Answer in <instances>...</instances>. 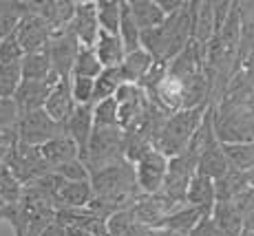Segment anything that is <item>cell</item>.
Returning a JSON list of instances; mask_svg holds the SVG:
<instances>
[{
  "label": "cell",
  "mask_w": 254,
  "mask_h": 236,
  "mask_svg": "<svg viewBox=\"0 0 254 236\" xmlns=\"http://www.w3.org/2000/svg\"><path fill=\"white\" fill-rule=\"evenodd\" d=\"M95 11H97V24H100L102 31L117 36L120 16H122V0H97Z\"/></svg>",
  "instance_id": "f546056e"
},
{
  "label": "cell",
  "mask_w": 254,
  "mask_h": 236,
  "mask_svg": "<svg viewBox=\"0 0 254 236\" xmlns=\"http://www.w3.org/2000/svg\"><path fill=\"white\" fill-rule=\"evenodd\" d=\"M93 51H95L102 68H117L126 56L120 36L106 33V31H102V29H100V33H97L95 44H93Z\"/></svg>",
  "instance_id": "ac0fdd59"
},
{
  "label": "cell",
  "mask_w": 254,
  "mask_h": 236,
  "mask_svg": "<svg viewBox=\"0 0 254 236\" xmlns=\"http://www.w3.org/2000/svg\"><path fill=\"white\" fill-rule=\"evenodd\" d=\"M93 199V190L89 181H62V185L53 194V205L69 210H86Z\"/></svg>",
  "instance_id": "5bb4252c"
},
{
  "label": "cell",
  "mask_w": 254,
  "mask_h": 236,
  "mask_svg": "<svg viewBox=\"0 0 254 236\" xmlns=\"http://www.w3.org/2000/svg\"><path fill=\"white\" fill-rule=\"evenodd\" d=\"M75 11V2L71 0H42V2H33V13L45 20L53 31L66 29Z\"/></svg>",
  "instance_id": "9a60e30c"
},
{
  "label": "cell",
  "mask_w": 254,
  "mask_h": 236,
  "mask_svg": "<svg viewBox=\"0 0 254 236\" xmlns=\"http://www.w3.org/2000/svg\"><path fill=\"white\" fill-rule=\"evenodd\" d=\"M102 73V64L97 60L95 51L91 47H80V53L75 58V64H73L71 77H86V80H95Z\"/></svg>",
  "instance_id": "4dcf8cb0"
},
{
  "label": "cell",
  "mask_w": 254,
  "mask_h": 236,
  "mask_svg": "<svg viewBox=\"0 0 254 236\" xmlns=\"http://www.w3.org/2000/svg\"><path fill=\"white\" fill-rule=\"evenodd\" d=\"M20 18L18 16H9V13H4V16H0V42L4 40L7 36H11L13 31H16V24Z\"/></svg>",
  "instance_id": "b9f144b4"
},
{
  "label": "cell",
  "mask_w": 254,
  "mask_h": 236,
  "mask_svg": "<svg viewBox=\"0 0 254 236\" xmlns=\"http://www.w3.org/2000/svg\"><path fill=\"white\" fill-rule=\"evenodd\" d=\"M64 132L73 139V144L80 150V159L84 157L93 132V104H75L73 113L64 124Z\"/></svg>",
  "instance_id": "7c38bea8"
},
{
  "label": "cell",
  "mask_w": 254,
  "mask_h": 236,
  "mask_svg": "<svg viewBox=\"0 0 254 236\" xmlns=\"http://www.w3.org/2000/svg\"><path fill=\"white\" fill-rule=\"evenodd\" d=\"M246 179H248V185L254 190V166H252L250 170H246Z\"/></svg>",
  "instance_id": "f6af8a7d"
},
{
  "label": "cell",
  "mask_w": 254,
  "mask_h": 236,
  "mask_svg": "<svg viewBox=\"0 0 254 236\" xmlns=\"http://www.w3.org/2000/svg\"><path fill=\"white\" fill-rule=\"evenodd\" d=\"M208 216H210V212H206V210H201V208H194V205H182V208H177L175 212H170L168 216H166L162 228L170 230V232L188 236L194 228H197L199 221L208 219Z\"/></svg>",
  "instance_id": "d6986e66"
},
{
  "label": "cell",
  "mask_w": 254,
  "mask_h": 236,
  "mask_svg": "<svg viewBox=\"0 0 254 236\" xmlns=\"http://www.w3.org/2000/svg\"><path fill=\"white\" fill-rule=\"evenodd\" d=\"M190 16H192V42L206 47L214 36V16L212 2H190Z\"/></svg>",
  "instance_id": "2e32d148"
},
{
  "label": "cell",
  "mask_w": 254,
  "mask_h": 236,
  "mask_svg": "<svg viewBox=\"0 0 254 236\" xmlns=\"http://www.w3.org/2000/svg\"><path fill=\"white\" fill-rule=\"evenodd\" d=\"M135 168V181L141 194H155L159 192L164 179H166V170H168V159L164 155H159L157 150H148L139 161L133 164Z\"/></svg>",
  "instance_id": "ba28073f"
},
{
  "label": "cell",
  "mask_w": 254,
  "mask_h": 236,
  "mask_svg": "<svg viewBox=\"0 0 254 236\" xmlns=\"http://www.w3.org/2000/svg\"><path fill=\"white\" fill-rule=\"evenodd\" d=\"M212 128L219 144L254 141V100L241 106H212Z\"/></svg>",
  "instance_id": "3957f363"
},
{
  "label": "cell",
  "mask_w": 254,
  "mask_h": 236,
  "mask_svg": "<svg viewBox=\"0 0 254 236\" xmlns=\"http://www.w3.org/2000/svg\"><path fill=\"white\" fill-rule=\"evenodd\" d=\"M80 47L82 44L77 42V38L71 33L69 27L53 31L51 40L47 44V53H49V62H51V71L58 80H69L71 77Z\"/></svg>",
  "instance_id": "52a82bcc"
},
{
  "label": "cell",
  "mask_w": 254,
  "mask_h": 236,
  "mask_svg": "<svg viewBox=\"0 0 254 236\" xmlns=\"http://www.w3.org/2000/svg\"><path fill=\"white\" fill-rule=\"evenodd\" d=\"M71 97L75 104H93V80L86 77H69Z\"/></svg>",
  "instance_id": "f35d334b"
},
{
  "label": "cell",
  "mask_w": 254,
  "mask_h": 236,
  "mask_svg": "<svg viewBox=\"0 0 254 236\" xmlns=\"http://www.w3.org/2000/svg\"><path fill=\"white\" fill-rule=\"evenodd\" d=\"M60 135H66L64 126L56 124L45 111L27 113V115H20V119H18V144L40 148L47 141L56 139Z\"/></svg>",
  "instance_id": "8992f818"
},
{
  "label": "cell",
  "mask_w": 254,
  "mask_h": 236,
  "mask_svg": "<svg viewBox=\"0 0 254 236\" xmlns=\"http://www.w3.org/2000/svg\"><path fill=\"white\" fill-rule=\"evenodd\" d=\"M133 225H135V219L130 214V210L122 208L106 219V232H109V236H126Z\"/></svg>",
  "instance_id": "836d02e7"
},
{
  "label": "cell",
  "mask_w": 254,
  "mask_h": 236,
  "mask_svg": "<svg viewBox=\"0 0 254 236\" xmlns=\"http://www.w3.org/2000/svg\"><path fill=\"white\" fill-rule=\"evenodd\" d=\"M51 172H56L60 179L64 181H89V170H86V166L82 164V159H73V161H66V164L58 166V168H53Z\"/></svg>",
  "instance_id": "8d00e7d4"
},
{
  "label": "cell",
  "mask_w": 254,
  "mask_h": 236,
  "mask_svg": "<svg viewBox=\"0 0 254 236\" xmlns=\"http://www.w3.org/2000/svg\"><path fill=\"white\" fill-rule=\"evenodd\" d=\"M190 40H192V16H190V2H184V7L173 16H166L159 27L141 31L139 49H144L155 62L168 64Z\"/></svg>",
  "instance_id": "6da1fadb"
},
{
  "label": "cell",
  "mask_w": 254,
  "mask_h": 236,
  "mask_svg": "<svg viewBox=\"0 0 254 236\" xmlns=\"http://www.w3.org/2000/svg\"><path fill=\"white\" fill-rule=\"evenodd\" d=\"M18 119L13 100H0V148L9 150L18 144Z\"/></svg>",
  "instance_id": "d4e9b609"
},
{
  "label": "cell",
  "mask_w": 254,
  "mask_h": 236,
  "mask_svg": "<svg viewBox=\"0 0 254 236\" xmlns=\"http://www.w3.org/2000/svg\"><path fill=\"white\" fill-rule=\"evenodd\" d=\"M93 126H117V104L113 97L93 104Z\"/></svg>",
  "instance_id": "e575fe53"
},
{
  "label": "cell",
  "mask_w": 254,
  "mask_h": 236,
  "mask_svg": "<svg viewBox=\"0 0 254 236\" xmlns=\"http://www.w3.org/2000/svg\"><path fill=\"white\" fill-rule=\"evenodd\" d=\"M20 82V64H0V100H11Z\"/></svg>",
  "instance_id": "d6a6232c"
},
{
  "label": "cell",
  "mask_w": 254,
  "mask_h": 236,
  "mask_svg": "<svg viewBox=\"0 0 254 236\" xmlns=\"http://www.w3.org/2000/svg\"><path fill=\"white\" fill-rule=\"evenodd\" d=\"M22 196V185L16 181V177L9 172L4 164H0V205L18 203Z\"/></svg>",
  "instance_id": "1f68e13d"
},
{
  "label": "cell",
  "mask_w": 254,
  "mask_h": 236,
  "mask_svg": "<svg viewBox=\"0 0 254 236\" xmlns=\"http://www.w3.org/2000/svg\"><path fill=\"white\" fill-rule=\"evenodd\" d=\"M71 33L77 38L82 47H91L97 40L100 33V24H97V11H95V0H84V2H75V11L69 22Z\"/></svg>",
  "instance_id": "30bf717a"
},
{
  "label": "cell",
  "mask_w": 254,
  "mask_h": 236,
  "mask_svg": "<svg viewBox=\"0 0 254 236\" xmlns=\"http://www.w3.org/2000/svg\"><path fill=\"white\" fill-rule=\"evenodd\" d=\"M226 161L232 170L246 172L254 166V141H243V144H221Z\"/></svg>",
  "instance_id": "83f0119b"
},
{
  "label": "cell",
  "mask_w": 254,
  "mask_h": 236,
  "mask_svg": "<svg viewBox=\"0 0 254 236\" xmlns=\"http://www.w3.org/2000/svg\"><path fill=\"white\" fill-rule=\"evenodd\" d=\"M186 205H194V208H201L206 212L212 214L214 208V181L208 177L194 172L192 179H190L188 188H186Z\"/></svg>",
  "instance_id": "ffe728a7"
},
{
  "label": "cell",
  "mask_w": 254,
  "mask_h": 236,
  "mask_svg": "<svg viewBox=\"0 0 254 236\" xmlns=\"http://www.w3.org/2000/svg\"><path fill=\"white\" fill-rule=\"evenodd\" d=\"M239 236H254V232H248V230H243V232L239 234Z\"/></svg>",
  "instance_id": "bcb514c9"
},
{
  "label": "cell",
  "mask_w": 254,
  "mask_h": 236,
  "mask_svg": "<svg viewBox=\"0 0 254 236\" xmlns=\"http://www.w3.org/2000/svg\"><path fill=\"white\" fill-rule=\"evenodd\" d=\"M252 190L248 185L246 172L239 170H228L223 177H219L214 181V203H228V201H234L237 196H241L243 192Z\"/></svg>",
  "instance_id": "44dd1931"
},
{
  "label": "cell",
  "mask_w": 254,
  "mask_h": 236,
  "mask_svg": "<svg viewBox=\"0 0 254 236\" xmlns=\"http://www.w3.org/2000/svg\"><path fill=\"white\" fill-rule=\"evenodd\" d=\"M153 58L148 56V53L144 51V49H137V51L133 53H126L124 60H122V64L117 66L122 73V80L126 82V84H137L146 77V73L150 71V66H153Z\"/></svg>",
  "instance_id": "603a6c76"
},
{
  "label": "cell",
  "mask_w": 254,
  "mask_h": 236,
  "mask_svg": "<svg viewBox=\"0 0 254 236\" xmlns=\"http://www.w3.org/2000/svg\"><path fill=\"white\" fill-rule=\"evenodd\" d=\"M210 219H212V223L217 225V230L223 236H239L243 232L241 212L237 210V205L232 201H228V203H214Z\"/></svg>",
  "instance_id": "cb8c5ba5"
},
{
  "label": "cell",
  "mask_w": 254,
  "mask_h": 236,
  "mask_svg": "<svg viewBox=\"0 0 254 236\" xmlns=\"http://www.w3.org/2000/svg\"><path fill=\"white\" fill-rule=\"evenodd\" d=\"M234 2L230 0H219V2H212V16H214V31L223 27V22L228 20V16L232 13Z\"/></svg>",
  "instance_id": "ab89813d"
},
{
  "label": "cell",
  "mask_w": 254,
  "mask_h": 236,
  "mask_svg": "<svg viewBox=\"0 0 254 236\" xmlns=\"http://www.w3.org/2000/svg\"><path fill=\"white\" fill-rule=\"evenodd\" d=\"M117 36H120L122 44H124V51L126 53H133L139 49V36L141 31L135 24L133 16H130V9H128V2L122 0V16H120V29H117Z\"/></svg>",
  "instance_id": "f1b7e54d"
},
{
  "label": "cell",
  "mask_w": 254,
  "mask_h": 236,
  "mask_svg": "<svg viewBox=\"0 0 254 236\" xmlns=\"http://www.w3.org/2000/svg\"><path fill=\"white\" fill-rule=\"evenodd\" d=\"M13 33H16L22 51L33 53V51H42V49H47V44L53 36V29L49 27L38 13H27V16H22L20 20H18L16 31Z\"/></svg>",
  "instance_id": "9c48e42d"
},
{
  "label": "cell",
  "mask_w": 254,
  "mask_h": 236,
  "mask_svg": "<svg viewBox=\"0 0 254 236\" xmlns=\"http://www.w3.org/2000/svg\"><path fill=\"white\" fill-rule=\"evenodd\" d=\"M155 236H184V234H177V232H170V230H166V228H159L157 232H155Z\"/></svg>",
  "instance_id": "ee69618b"
},
{
  "label": "cell",
  "mask_w": 254,
  "mask_h": 236,
  "mask_svg": "<svg viewBox=\"0 0 254 236\" xmlns=\"http://www.w3.org/2000/svg\"><path fill=\"white\" fill-rule=\"evenodd\" d=\"M188 236H223L221 232H219L217 230V225L212 223V219H203V221H199L197 223V228L192 230V232H190Z\"/></svg>",
  "instance_id": "60d3db41"
},
{
  "label": "cell",
  "mask_w": 254,
  "mask_h": 236,
  "mask_svg": "<svg viewBox=\"0 0 254 236\" xmlns=\"http://www.w3.org/2000/svg\"><path fill=\"white\" fill-rule=\"evenodd\" d=\"M234 11L239 18L241 38H254V0L252 2H234Z\"/></svg>",
  "instance_id": "74e56055"
},
{
  "label": "cell",
  "mask_w": 254,
  "mask_h": 236,
  "mask_svg": "<svg viewBox=\"0 0 254 236\" xmlns=\"http://www.w3.org/2000/svg\"><path fill=\"white\" fill-rule=\"evenodd\" d=\"M130 9V16H133L135 24H137L139 31H148V29L159 27L166 16L164 11L159 9L157 0H126Z\"/></svg>",
  "instance_id": "7402d4cb"
},
{
  "label": "cell",
  "mask_w": 254,
  "mask_h": 236,
  "mask_svg": "<svg viewBox=\"0 0 254 236\" xmlns=\"http://www.w3.org/2000/svg\"><path fill=\"white\" fill-rule=\"evenodd\" d=\"M24 58V51L18 42L16 33L7 36L2 42H0V64H20Z\"/></svg>",
  "instance_id": "d590c367"
},
{
  "label": "cell",
  "mask_w": 254,
  "mask_h": 236,
  "mask_svg": "<svg viewBox=\"0 0 254 236\" xmlns=\"http://www.w3.org/2000/svg\"><path fill=\"white\" fill-rule=\"evenodd\" d=\"M20 73H22V80H27V82L49 80V77L53 75V71H51V62H49L47 49L33 51V53H24V58L20 62Z\"/></svg>",
  "instance_id": "484cf974"
},
{
  "label": "cell",
  "mask_w": 254,
  "mask_h": 236,
  "mask_svg": "<svg viewBox=\"0 0 254 236\" xmlns=\"http://www.w3.org/2000/svg\"><path fill=\"white\" fill-rule=\"evenodd\" d=\"M122 84L124 80H122L120 68H102V73L93 80V104L111 100Z\"/></svg>",
  "instance_id": "4316f807"
},
{
  "label": "cell",
  "mask_w": 254,
  "mask_h": 236,
  "mask_svg": "<svg viewBox=\"0 0 254 236\" xmlns=\"http://www.w3.org/2000/svg\"><path fill=\"white\" fill-rule=\"evenodd\" d=\"M73 108H75V102H73V97H71L69 80H58L56 84L51 86V91H49L42 111H45L56 124L64 126L66 119H69V115L73 113Z\"/></svg>",
  "instance_id": "4fadbf2b"
},
{
  "label": "cell",
  "mask_w": 254,
  "mask_h": 236,
  "mask_svg": "<svg viewBox=\"0 0 254 236\" xmlns=\"http://www.w3.org/2000/svg\"><path fill=\"white\" fill-rule=\"evenodd\" d=\"M40 155L51 170L66 164V161L80 159V150H77V146L73 144V139L69 135H60L56 139L47 141L45 146H40Z\"/></svg>",
  "instance_id": "e0dca14e"
},
{
  "label": "cell",
  "mask_w": 254,
  "mask_h": 236,
  "mask_svg": "<svg viewBox=\"0 0 254 236\" xmlns=\"http://www.w3.org/2000/svg\"><path fill=\"white\" fill-rule=\"evenodd\" d=\"M157 4L164 11V16H173L175 11H179L184 7V0H157Z\"/></svg>",
  "instance_id": "7bdbcfd3"
},
{
  "label": "cell",
  "mask_w": 254,
  "mask_h": 236,
  "mask_svg": "<svg viewBox=\"0 0 254 236\" xmlns=\"http://www.w3.org/2000/svg\"><path fill=\"white\" fill-rule=\"evenodd\" d=\"M2 164L16 177V181L22 188L33 183V181L40 179V177H45L47 172H51V168H49L45 164V159H42L40 148L24 146V144H16L13 148H9Z\"/></svg>",
  "instance_id": "5b68a950"
},
{
  "label": "cell",
  "mask_w": 254,
  "mask_h": 236,
  "mask_svg": "<svg viewBox=\"0 0 254 236\" xmlns=\"http://www.w3.org/2000/svg\"><path fill=\"white\" fill-rule=\"evenodd\" d=\"M208 106H197L188 108V111H177L164 121V126L157 130V135L153 137V150H157L159 155H164L166 159L182 155L188 148L192 135L201 126L203 115H206Z\"/></svg>",
  "instance_id": "7a4b0ae2"
},
{
  "label": "cell",
  "mask_w": 254,
  "mask_h": 236,
  "mask_svg": "<svg viewBox=\"0 0 254 236\" xmlns=\"http://www.w3.org/2000/svg\"><path fill=\"white\" fill-rule=\"evenodd\" d=\"M58 82L56 75H51L49 80L45 82H27L22 80L18 91L13 93V104H16V111L18 115H27V113H33V111H42L45 108V102H47V95L51 91V86Z\"/></svg>",
  "instance_id": "8fae6325"
},
{
  "label": "cell",
  "mask_w": 254,
  "mask_h": 236,
  "mask_svg": "<svg viewBox=\"0 0 254 236\" xmlns=\"http://www.w3.org/2000/svg\"><path fill=\"white\" fill-rule=\"evenodd\" d=\"M122 144H124V130L120 126H100V128L93 126L89 146L82 157V164L86 166L89 175L124 159Z\"/></svg>",
  "instance_id": "277c9868"
}]
</instances>
